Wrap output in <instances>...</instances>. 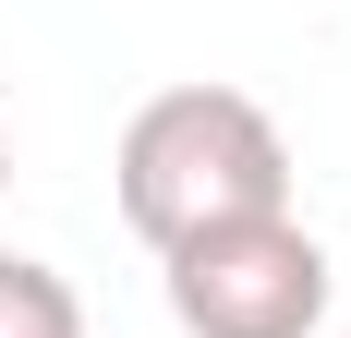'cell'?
<instances>
[{
  "label": "cell",
  "instance_id": "obj_1",
  "mask_svg": "<svg viewBox=\"0 0 351 338\" xmlns=\"http://www.w3.org/2000/svg\"><path fill=\"white\" fill-rule=\"evenodd\" d=\"M121 218H134L158 254L218 218H267L291 205V145L267 121V97L243 85H158V97L121 121Z\"/></svg>",
  "mask_w": 351,
  "mask_h": 338
},
{
  "label": "cell",
  "instance_id": "obj_2",
  "mask_svg": "<svg viewBox=\"0 0 351 338\" xmlns=\"http://www.w3.org/2000/svg\"><path fill=\"white\" fill-rule=\"evenodd\" d=\"M158 278H170V314L194 338H315V314H327V254L291 205L170 242Z\"/></svg>",
  "mask_w": 351,
  "mask_h": 338
},
{
  "label": "cell",
  "instance_id": "obj_3",
  "mask_svg": "<svg viewBox=\"0 0 351 338\" xmlns=\"http://www.w3.org/2000/svg\"><path fill=\"white\" fill-rule=\"evenodd\" d=\"M0 338H85V302L49 254H0Z\"/></svg>",
  "mask_w": 351,
  "mask_h": 338
},
{
  "label": "cell",
  "instance_id": "obj_4",
  "mask_svg": "<svg viewBox=\"0 0 351 338\" xmlns=\"http://www.w3.org/2000/svg\"><path fill=\"white\" fill-rule=\"evenodd\" d=\"M0 181H12V133H0Z\"/></svg>",
  "mask_w": 351,
  "mask_h": 338
}]
</instances>
